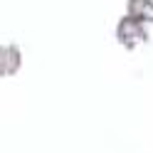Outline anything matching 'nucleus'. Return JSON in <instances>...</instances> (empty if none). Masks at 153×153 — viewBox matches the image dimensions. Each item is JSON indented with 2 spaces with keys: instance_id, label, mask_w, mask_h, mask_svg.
I'll return each instance as SVG.
<instances>
[]
</instances>
